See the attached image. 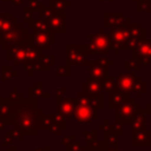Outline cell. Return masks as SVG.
<instances>
[{
  "label": "cell",
  "mask_w": 151,
  "mask_h": 151,
  "mask_svg": "<svg viewBox=\"0 0 151 151\" xmlns=\"http://www.w3.org/2000/svg\"><path fill=\"white\" fill-rule=\"evenodd\" d=\"M44 109L39 107V98H22L12 107L8 124L19 129L24 136H38L40 132L39 119L44 113Z\"/></svg>",
  "instance_id": "1"
},
{
  "label": "cell",
  "mask_w": 151,
  "mask_h": 151,
  "mask_svg": "<svg viewBox=\"0 0 151 151\" xmlns=\"http://www.w3.org/2000/svg\"><path fill=\"white\" fill-rule=\"evenodd\" d=\"M74 99V109H73V118L78 125L92 124V122L98 119V109L91 103L90 96L83 92L76 94Z\"/></svg>",
  "instance_id": "2"
},
{
  "label": "cell",
  "mask_w": 151,
  "mask_h": 151,
  "mask_svg": "<svg viewBox=\"0 0 151 151\" xmlns=\"http://www.w3.org/2000/svg\"><path fill=\"white\" fill-rule=\"evenodd\" d=\"M87 44H85L87 55L98 54V55H109L111 51L110 35L104 32V28L100 27L97 29V33H87Z\"/></svg>",
  "instance_id": "3"
},
{
  "label": "cell",
  "mask_w": 151,
  "mask_h": 151,
  "mask_svg": "<svg viewBox=\"0 0 151 151\" xmlns=\"http://www.w3.org/2000/svg\"><path fill=\"white\" fill-rule=\"evenodd\" d=\"M27 39H29L28 28L24 27L21 22H18L14 27L6 32H0V46L2 50L19 45Z\"/></svg>",
  "instance_id": "4"
},
{
  "label": "cell",
  "mask_w": 151,
  "mask_h": 151,
  "mask_svg": "<svg viewBox=\"0 0 151 151\" xmlns=\"http://www.w3.org/2000/svg\"><path fill=\"white\" fill-rule=\"evenodd\" d=\"M38 17L44 18L48 26L50 29L54 34H65L66 33V26H65V11H55L51 8L50 6H45L39 13Z\"/></svg>",
  "instance_id": "5"
},
{
  "label": "cell",
  "mask_w": 151,
  "mask_h": 151,
  "mask_svg": "<svg viewBox=\"0 0 151 151\" xmlns=\"http://www.w3.org/2000/svg\"><path fill=\"white\" fill-rule=\"evenodd\" d=\"M114 61L111 60L107 55H99L94 60H87L86 68H87V78L93 79H103L109 76L110 66H113Z\"/></svg>",
  "instance_id": "6"
},
{
  "label": "cell",
  "mask_w": 151,
  "mask_h": 151,
  "mask_svg": "<svg viewBox=\"0 0 151 151\" xmlns=\"http://www.w3.org/2000/svg\"><path fill=\"white\" fill-rule=\"evenodd\" d=\"M140 105L136 103V99L133 97H127L125 98L114 110H113V113H114V120L116 122H119L120 124L123 125H126V124H130L137 109L139 107Z\"/></svg>",
  "instance_id": "7"
},
{
  "label": "cell",
  "mask_w": 151,
  "mask_h": 151,
  "mask_svg": "<svg viewBox=\"0 0 151 151\" xmlns=\"http://www.w3.org/2000/svg\"><path fill=\"white\" fill-rule=\"evenodd\" d=\"M65 61L71 66H85L87 52L85 44H67L65 46Z\"/></svg>",
  "instance_id": "8"
},
{
  "label": "cell",
  "mask_w": 151,
  "mask_h": 151,
  "mask_svg": "<svg viewBox=\"0 0 151 151\" xmlns=\"http://www.w3.org/2000/svg\"><path fill=\"white\" fill-rule=\"evenodd\" d=\"M110 44L111 51H113L114 55H119L122 51L125 48V44L129 37V25L114 26L110 28Z\"/></svg>",
  "instance_id": "9"
},
{
  "label": "cell",
  "mask_w": 151,
  "mask_h": 151,
  "mask_svg": "<svg viewBox=\"0 0 151 151\" xmlns=\"http://www.w3.org/2000/svg\"><path fill=\"white\" fill-rule=\"evenodd\" d=\"M130 58H133L140 63L142 66L151 64V38L140 40L133 50H130Z\"/></svg>",
  "instance_id": "10"
},
{
  "label": "cell",
  "mask_w": 151,
  "mask_h": 151,
  "mask_svg": "<svg viewBox=\"0 0 151 151\" xmlns=\"http://www.w3.org/2000/svg\"><path fill=\"white\" fill-rule=\"evenodd\" d=\"M146 38V28L143 27L139 22H130L129 24V37L125 44L124 51L133 50L137 44Z\"/></svg>",
  "instance_id": "11"
},
{
  "label": "cell",
  "mask_w": 151,
  "mask_h": 151,
  "mask_svg": "<svg viewBox=\"0 0 151 151\" xmlns=\"http://www.w3.org/2000/svg\"><path fill=\"white\" fill-rule=\"evenodd\" d=\"M29 40L37 48L46 52L51 48L52 45L55 44V34L52 32L33 31V33H29Z\"/></svg>",
  "instance_id": "12"
},
{
  "label": "cell",
  "mask_w": 151,
  "mask_h": 151,
  "mask_svg": "<svg viewBox=\"0 0 151 151\" xmlns=\"http://www.w3.org/2000/svg\"><path fill=\"white\" fill-rule=\"evenodd\" d=\"M131 19L124 12H104L103 13V28H111L114 26L129 25Z\"/></svg>",
  "instance_id": "13"
},
{
  "label": "cell",
  "mask_w": 151,
  "mask_h": 151,
  "mask_svg": "<svg viewBox=\"0 0 151 151\" xmlns=\"http://www.w3.org/2000/svg\"><path fill=\"white\" fill-rule=\"evenodd\" d=\"M55 113L64 117L66 120L73 118V109H74V99L73 98H55Z\"/></svg>",
  "instance_id": "14"
},
{
  "label": "cell",
  "mask_w": 151,
  "mask_h": 151,
  "mask_svg": "<svg viewBox=\"0 0 151 151\" xmlns=\"http://www.w3.org/2000/svg\"><path fill=\"white\" fill-rule=\"evenodd\" d=\"M136 72H122L117 78H116V84H117V88L123 91L125 94H127L129 97H131V92H132V87L136 80Z\"/></svg>",
  "instance_id": "15"
},
{
  "label": "cell",
  "mask_w": 151,
  "mask_h": 151,
  "mask_svg": "<svg viewBox=\"0 0 151 151\" xmlns=\"http://www.w3.org/2000/svg\"><path fill=\"white\" fill-rule=\"evenodd\" d=\"M131 146H151V130H130Z\"/></svg>",
  "instance_id": "16"
},
{
  "label": "cell",
  "mask_w": 151,
  "mask_h": 151,
  "mask_svg": "<svg viewBox=\"0 0 151 151\" xmlns=\"http://www.w3.org/2000/svg\"><path fill=\"white\" fill-rule=\"evenodd\" d=\"M6 59L12 63V65H22L26 60V54H25V46L24 41L19 45L12 46L6 50Z\"/></svg>",
  "instance_id": "17"
},
{
  "label": "cell",
  "mask_w": 151,
  "mask_h": 151,
  "mask_svg": "<svg viewBox=\"0 0 151 151\" xmlns=\"http://www.w3.org/2000/svg\"><path fill=\"white\" fill-rule=\"evenodd\" d=\"M81 92L88 96L103 93L100 87V80L93 78H86V80L81 83Z\"/></svg>",
  "instance_id": "18"
},
{
  "label": "cell",
  "mask_w": 151,
  "mask_h": 151,
  "mask_svg": "<svg viewBox=\"0 0 151 151\" xmlns=\"http://www.w3.org/2000/svg\"><path fill=\"white\" fill-rule=\"evenodd\" d=\"M145 110L142 109V106H139L131 120V126L130 130H145L146 129V120H145Z\"/></svg>",
  "instance_id": "19"
},
{
  "label": "cell",
  "mask_w": 151,
  "mask_h": 151,
  "mask_svg": "<svg viewBox=\"0 0 151 151\" xmlns=\"http://www.w3.org/2000/svg\"><path fill=\"white\" fill-rule=\"evenodd\" d=\"M28 97H34V98H45L48 99L51 94L45 91V83L44 81H34L32 86L27 88Z\"/></svg>",
  "instance_id": "20"
},
{
  "label": "cell",
  "mask_w": 151,
  "mask_h": 151,
  "mask_svg": "<svg viewBox=\"0 0 151 151\" xmlns=\"http://www.w3.org/2000/svg\"><path fill=\"white\" fill-rule=\"evenodd\" d=\"M127 97H129L127 94H125L123 91H120L118 88H116L114 91L110 92L109 93V109L110 110H114Z\"/></svg>",
  "instance_id": "21"
},
{
  "label": "cell",
  "mask_w": 151,
  "mask_h": 151,
  "mask_svg": "<svg viewBox=\"0 0 151 151\" xmlns=\"http://www.w3.org/2000/svg\"><path fill=\"white\" fill-rule=\"evenodd\" d=\"M146 92V81L142 80L140 77H136L133 87H132V92H131V97H133L134 99H139L144 93Z\"/></svg>",
  "instance_id": "22"
},
{
  "label": "cell",
  "mask_w": 151,
  "mask_h": 151,
  "mask_svg": "<svg viewBox=\"0 0 151 151\" xmlns=\"http://www.w3.org/2000/svg\"><path fill=\"white\" fill-rule=\"evenodd\" d=\"M27 27H28V28H32L33 31H38V32H52V31L50 29V26H48L47 21H46L44 18H40V17H38L37 19L34 18V19L32 20V22H29V24L27 25ZM52 33H53V32H52Z\"/></svg>",
  "instance_id": "23"
},
{
  "label": "cell",
  "mask_w": 151,
  "mask_h": 151,
  "mask_svg": "<svg viewBox=\"0 0 151 151\" xmlns=\"http://www.w3.org/2000/svg\"><path fill=\"white\" fill-rule=\"evenodd\" d=\"M81 136L86 142V145L90 146L91 149L96 147V145L99 142L98 138V130H93V131H87V130H83L81 131Z\"/></svg>",
  "instance_id": "24"
},
{
  "label": "cell",
  "mask_w": 151,
  "mask_h": 151,
  "mask_svg": "<svg viewBox=\"0 0 151 151\" xmlns=\"http://www.w3.org/2000/svg\"><path fill=\"white\" fill-rule=\"evenodd\" d=\"M100 87H101V92L103 93H110L112 91H114L117 88V84H116V78L113 77H105L103 79H100Z\"/></svg>",
  "instance_id": "25"
},
{
  "label": "cell",
  "mask_w": 151,
  "mask_h": 151,
  "mask_svg": "<svg viewBox=\"0 0 151 151\" xmlns=\"http://www.w3.org/2000/svg\"><path fill=\"white\" fill-rule=\"evenodd\" d=\"M103 140L107 144L109 147L119 149V139H118V136L114 134L110 129L106 130V131H103Z\"/></svg>",
  "instance_id": "26"
},
{
  "label": "cell",
  "mask_w": 151,
  "mask_h": 151,
  "mask_svg": "<svg viewBox=\"0 0 151 151\" xmlns=\"http://www.w3.org/2000/svg\"><path fill=\"white\" fill-rule=\"evenodd\" d=\"M14 105L8 100V98H2L0 101V117L2 119H5L6 122H8V118L11 116V111L12 107Z\"/></svg>",
  "instance_id": "27"
},
{
  "label": "cell",
  "mask_w": 151,
  "mask_h": 151,
  "mask_svg": "<svg viewBox=\"0 0 151 151\" xmlns=\"http://www.w3.org/2000/svg\"><path fill=\"white\" fill-rule=\"evenodd\" d=\"M17 76H18V72L15 70H13L12 66H8V65H2L1 66V81L2 83L11 81Z\"/></svg>",
  "instance_id": "28"
},
{
  "label": "cell",
  "mask_w": 151,
  "mask_h": 151,
  "mask_svg": "<svg viewBox=\"0 0 151 151\" xmlns=\"http://www.w3.org/2000/svg\"><path fill=\"white\" fill-rule=\"evenodd\" d=\"M124 68L127 72H139L142 70V65L138 60H136L133 58H130V59L124 61Z\"/></svg>",
  "instance_id": "29"
},
{
  "label": "cell",
  "mask_w": 151,
  "mask_h": 151,
  "mask_svg": "<svg viewBox=\"0 0 151 151\" xmlns=\"http://www.w3.org/2000/svg\"><path fill=\"white\" fill-rule=\"evenodd\" d=\"M72 2L70 0H50V7L55 11H65L67 7H71Z\"/></svg>",
  "instance_id": "30"
},
{
  "label": "cell",
  "mask_w": 151,
  "mask_h": 151,
  "mask_svg": "<svg viewBox=\"0 0 151 151\" xmlns=\"http://www.w3.org/2000/svg\"><path fill=\"white\" fill-rule=\"evenodd\" d=\"M134 11L137 13H151V1L149 0H139L134 1Z\"/></svg>",
  "instance_id": "31"
},
{
  "label": "cell",
  "mask_w": 151,
  "mask_h": 151,
  "mask_svg": "<svg viewBox=\"0 0 151 151\" xmlns=\"http://www.w3.org/2000/svg\"><path fill=\"white\" fill-rule=\"evenodd\" d=\"M71 74H72V66L68 65L67 63L65 65L57 66V68L54 71L55 77H71Z\"/></svg>",
  "instance_id": "32"
},
{
  "label": "cell",
  "mask_w": 151,
  "mask_h": 151,
  "mask_svg": "<svg viewBox=\"0 0 151 151\" xmlns=\"http://www.w3.org/2000/svg\"><path fill=\"white\" fill-rule=\"evenodd\" d=\"M7 98H8V100H9L13 105H15V104H18V103L24 98V96H22L21 92H19L18 87L14 86V87H12V90H11V92L8 93Z\"/></svg>",
  "instance_id": "33"
},
{
  "label": "cell",
  "mask_w": 151,
  "mask_h": 151,
  "mask_svg": "<svg viewBox=\"0 0 151 151\" xmlns=\"http://www.w3.org/2000/svg\"><path fill=\"white\" fill-rule=\"evenodd\" d=\"M27 6H28L35 14H38V13L45 7V4H44V1H41V0H27Z\"/></svg>",
  "instance_id": "34"
},
{
  "label": "cell",
  "mask_w": 151,
  "mask_h": 151,
  "mask_svg": "<svg viewBox=\"0 0 151 151\" xmlns=\"http://www.w3.org/2000/svg\"><path fill=\"white\" fill-rule=\"evenodd\" d=\"M90 100H91V103H92L98 110L104 109V97H103V93H98V94H92V96H90Z\"/></svg>",
  "instance_id": "35"
},
{
  "label": "cell",
  "mask_w": 151,
  "mask_h": 151,
  "mask_svg": "<svg viewBox=\"0 0 151 151\" xmlns=\"http://www.w3.org/2000/svg\"><path fill=\"white\" fill-rule=\"evenodd\" d=\"M110 130L114 133V134H117L118 137L119 136H124L125 134V131H124V126H123V124H120L119 122H113V124H110Z\"/></svg>",
  "instance_id": "36"
},
{
  "label": "cell",
  "mask_w": 151,
  "mask_h": 151,
  "mask_svg": "<svg viewBox=\"0 0 151 151\" xmlns=\"http://www.w3.org/2000/svg\"><path fill=\"white\" fill-rule=\"evenodd\" d=\"M22 12H24V17H22V20H24V22L25 24H29V22H32V20L34 19V12L28 7V6H26V7H24V9H22Z\"/></svg>",
  "instance_id": "37"
},
{
  "label": "cell",
  "mask_w": 151,
  "mask_h": 151,
  "mask_svg": "<svg viewBox=\"0 0 151 151\" xmlns=\"http://www.w3.org/2000/svg\"><path fill=\"white\" fill-rule=\"evenodd\" d=\"M74 140H77V137H76L74 134H66V136L61 137V139H60V144H61L63 146L67 147V146L71 145Z\"/></svg>",
  "instance_id": "38"
},
{
  "label": "cell",
  "mask_w": 151,
  "mask_h": 151,
  "mask_svg": "<svg viewBox=\"0 0 151 151\" xmlns=\"http://www.w3.org/2000/svg\"><path fill=\"white\" fill-rule=\"evenodd\" d=\"M6 131L13 137V139H17V140H22V139H24V133H22L19 129L12 127V129H9V130L6 129Z\"/></svg>",
  "instance_id": "39"
},
{
  "label": "cell",
  "mask_w": 151,
  "mask_h": 151,
  "mask_svg": "<svg viewBox=\"0 0 151 151\" xmlns=\"http://www.w3.org/2000/svg\"><path fill=\"white\" fill-rule=\"evenodd\" d=\"M84 144L80 142V140H74L71 145H68L66 147V151H80L83 149Z\"/></svg>",
  "instance_id": "40"
},
{
  "label": "cell",
  "mask_w": 151,
  "mask_h": 151,
  "mask_svg": "<svg viewBox=\"0 0 151 151\" xmlns=\"http://www.w3.org/2000/svg\"><path fill=\"white\" fill-rule=\"evenodd\" d=\"M13 142H14V139H13V137L6 131V133L4 134V137H2V142H1V146H8V145H12L13 144Z\"/></svg>",
  "instance_id": "41"
},
{
  "label": "cell",
  "mask_w": 151,
  "mask_h": 151,
  "mask_svg": "<svg viewBox=\"0 0 151 151\" xmlns=\"http://www.w3.org/2000/svg\"><path fill=\"white\" fill-rule=\"evenodd\" d=\"M107 149H109L107 144L104 140H99L98 144L96 145V147L92 149V151H107Z\"/></svg>",
  "instance_id": "42"
},
{
  "label": "cell",
  "mask_w": 151,
  "mask_h": 151,
  "mask_svg": "<svg viewBox=\"0 0 151 151\" xmlns=\"http://www.w3.org/2000/svg\"><path fill=\"white\" fill-rule=\"evenodd\" d=\"M110 124H111V123H110L109 119H104V120H103V124H99V125L97 126V130H98V131H101V132H103V131H106V130L110 129Z\"/></svg>",
  "instance_id": "43"
},
{
  "label": "cell",
  "mask_w": 151,
  "mask_h": 151,
  "mask_svg": "<svg viewBox=\"0 0 151 151\" xmlns=\"http://www.w3.org/2000/svg\"><path fill=\"white\" fill-rule=\"evenodd\" d=\"M65 93H66V87H57L55 90H54V96H55V98H63V97H65Z\"/></svg>",
  "instance_id": "44"
},
{
  "label": "cell",
  "mask_w": 151,
  "mask_h": 151,
  "mask_svg": "<svg viewBox=\"0 0 151 151\" xmlns=\"http://www.w3.org/2000/svg\"><path fill=\"white\" fill-rule=\"evenodd\" d=\"M7 124H8V123H7L5 119H2V118L0 117V131H6Z\"/></svg>",
  "instance_id": "45"
},
{
  "label": "cell",
  "mask_w": 151,
  "mask_h": 151,
  "mask_svg": "<svg viewBox=\"0 0 151 151\" xmlns=\"http://www.w3.org/2000/svg\"><path fill=\"white\" fill-rule=\"evenodd\" d=\"M33 151H51V147L47 145V146H42V147H34Z\"/></svg>",
  "instance_id": "46"
},
{
  "label": "cell",
  "mask_w": 151,
  "mask_h": 151,
  "mask_svg": "<svg viewBox=\"0 0 151 151\" xmlns=\"http://www.w3.org/2000/svg\"><path fill=\"white\" fill-rule=\"evenodd\" d=\"M11 4H13L14 6H21L24 4V0H8Z\"/></svg>",
  "instance_id": "47"
},
{
  "label": "cell",
  "mask_w": 151,
  "mask_h": 151,
  "mask_svg": "<svg viewBox=\"0 0 151 151\" xmlns=\"http://www.w3.org/2000/svg\"><path fill=\"white\" fill-rule=\"evenodd\" d=\"M6 151H19L18 150V147L15 146V145H8V146H6Z\"/></svg>",
  "instance_id": "48"
},
{
  "label": "cell",
  "mask_w": 151,
  "mask_h": 151,
  "mask_svg": "<svg viewBox=\"0 0 151 151\" xmlns=\"http://www.w3.org/2000/svg\"><path fill=\"white\" fill-rule=\"evenodd\" d=\"M144 110H145V112H146V113L151 114V101L146 104V106H145V109H144Z\"/></svg>",
  "instance_id": "49"
},
{
  "label": "cell",
  "mask_w": 151,
  "mask_h": 151,
  "mask_svg": "<svg viewBox=\"0 0 151 151\" xmlns=\"http://www.w3.org/2000/svg\"><path fill=\"white\" fill-rule=\"evenodd\" d=\"M80 151H92V149H91L90 146H87V145H85V146H83V149H81Z\"/></svg>",
  "instance_id": "50"
},
{
  "label": "cell",
  "mask_w": 151,
  "mask_h": 151,
  "mask_svg": "<svg viewBox=\"0 0 151 151\" xmlns=\"http://www.w3.org/2000/svg\"><path fill=\"white\" fill-rule=\"evenodd\" d=\"M107 151H120L119 149H114V147H109Z\"/></svg>",
  "instance_id": "51"
},
{
  "label": "cell",
  "mask_w": 151,
  "mask_h": 151,
  "mask_svg": "<svg viewBox=\"0 0 151 151\" xmlns=\"http://www.w3.org/2000/svg\"><path fill=\"white\" fill-rule=\"evenodd\" d=\"M98 2H103V1H113V0H97Z\"/></svg>",
  "instance_id": "52"
},
{
  "label": "cell",
  "mask_w": 151,
  "mask_h": 151,
  "mask_svg": "<svg viewBox=\"0 0 151 151\" xmlns=\"http://www.w3.org/2000/svg\"><path fill=\"white\" fill-rule=\"evenodd\" d=\"M1 99H2V96H1V93H0V101H1Z\"/></svg>",
  "instance_id": "53"
},
{
  "label": "cell",
  "mask_w": 151,
  "mask_h": 151,
  "mask_svg": "<svg viewBox=\"0 0 151 151\" xmlns=\"http://www.w3.org/2000/svg\"><path fill=\"white\" fill-rule=\"evenodd\" d=\"M131 1H133V2H134V1H139V0H131ZM149 1H151V0H149Z\"/></svg>",
  "instance_id": "54"
},
{
  "label": "cell",
  "mask_w": 151,
  "mask_h": 151,
  "mask_svg": "<svg viewBox=\"0 0 151 151\" xmlns=\"http://www.w3.org/2000/svg\"><path fill=\"white\" fill-rule=\"evenodd\" d=\"M2 1H8V0H2Z\"/></svg>",
  "instance_id": "55"
},
{
  "label": "cell",
  "mask_w": 151,
  "mask_h": 151,
  "mask_svg": "<svg viewBox=\"0 0 151 151\" xmlns=\"http://www.w3.org/2000/svg\"><path fill=\"white\" fill-rule=\"evenodd\" d=\"M0 12H1V7H0Z\"/></svg>",
  "instance_id": "56"
}]
</instances>
